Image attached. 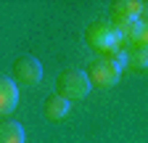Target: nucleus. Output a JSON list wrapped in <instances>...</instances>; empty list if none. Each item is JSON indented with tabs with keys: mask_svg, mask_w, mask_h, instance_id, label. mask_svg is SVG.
I'll return each mask as SVG.
<instances>
[{
	"mask_svg": "<svg viewBox=\"0 0 148 143\" xmlns=\"http://www.w3.org/2000/svg\"><path fill=\"white\" fill-rule=\"evenodd\" d=\"M87 77H90V85H95V87H114L122 77V69L114 66L111 61H106V58H98V61L90 64Z\"/></svg>",
	"mask_w": 148,
	"mask_h": 143,
	"instance_id": "nucleus-4",
	"label": "nucleus"
},
{
	"mask_svg": "<svg viewBox=\"0 0 148 143\" xmlns=\"http://www.w3.org/2000/svg\"><path fill=\"white\" fill-rule=\"evenodd\" d=\"M69 111H71V101H66L64 96H50V98L45 101V117H48L50 122L66 119Z\"/></svg>",
	"mask_w": 148,
	"mask_h": 143,
	"instance_id": "nucleus-7",
	"label": "nucleus"
},
{
	"mask_svg": "<svg viewBox=\"0 0 148 143\" xmlns=\"http://www.w3.org/2000/svg\"><path fill=\"white\" fill-rule=\"evenodd\" d=\"M135 45H148V19H145V21H140V29H138Z\"/></svg>",
	"mask_w": 148,
	"mask_h": 143,
	"instance_id": "nucleus-11",
	"label": "nucleus"
},
{
	"mask_svg": "<svg viewBox=\"0 0 148 143\" xmlns=\"http://www.w3.org/2000/svg\"><path fill=\"white\" fill-rule=\"evenodd\" d=\"M127 64L130 66H138V69L148 66V45H132V48L127 50Z\"/></svg>",
	"mask_w": 148,
	"mask_h": 143,
	"instance_id": "nucleus-9",
	"label": "nucleus"
},
{
	"mask_svg": "<svg viewBox=\"0 0 148 143\" xmlns=\"http://www.w3.org/2000/svg\"><path fill=\"white\" fill-rule=\"evenodd\" d=\"M143 3L140 0H116L111 3V19L114 21H140Z\"/></svg>",
	"mask_w": 148,
	"mask_h": 143,
	"instance_id": "nucleus-5",
	"label": "nucleus"
},
{
	"mask_svg": "<svg viewBox=\"0 0 148 143\" xmlns=\"http://www.w3.org/2000/svg\"><path fill=\"white\" fill-rule=\"evenodd\" d=\"M11 80L18 87H32L42 80V64L34 56H18L11 66Z\"/></svg>",
	"mask_w": 148,
	"mask_h": 143,
	"instance_id": "nucleus-3",
	"label": "nucleus"
},
{
	"mask_svg": "<svg viewBox=\"0 0 148 143\" xmlns=\"http://www.w3.org/2000/svg\"><path fill=\"white\" fill-rule=\"evenodd\" d=\"M143 16H148V3H143Z\"/></svg>",
	"mask_w": 148,
	"mask_h": 143,
	"instance_id": "nucleus-12",
	"label": "nucleus"
},
{
	"mask_svg": "<svg viewBox=\"0 0 148 143\" xmlns=\"http://www.w3.org/2000/svg\"><path fill=\"white\" fill-rule=\"evenodd\" d=\"M101 58H106V61H111L114 66H119V69H124L127 66V50H122V48H116V50H108V53H103Z\"/></svg>",
	"mask_w": 148,
	"mask_h": 143,
	"instance_id": "nucleus-10",
	"label": "nucleus"
},
{
	"mask_svg": "<svg viewBox=\"0 0 148 143\" xmlns=\"http://www.w3.org/2000/svg\"><path fill=\"white\" fill-rule=\"evenodd\" d=\"M24 127L13 119H0V143H24Z\"/></svg>",
	"mask_w": 148,
	"mask_h": 143,
	"instance_id": "nucleus-8",
	"label": "nucleus"
},
{
	"mask_svg": "<svg viewBox=\"0 0 148 143\" xmlns=\"http://www.w3.org/2000/svg\"><path fill=\"white\" fill-rule=\"evenodd\" d=\"M90 77L82 69H64L56 77V96H64L66 101H82L90 93Z\"/></svg>",
	"mask_w": 148,
	"mask_h": 143,
	"instance_id": "nucleus-1",
	"label": "nucleus"
},
{
	"mask_svg": "<svg viewBox=\"0 0 148 143\" xmlns=\"http://www.w3.org/2000/svg\"><path fill=\"white\" fill-rule=\"evenodd\" d=\"M18 103V85L11 77H0V117H8Z\"/></svg>",
	"mask_w": 148,
	"mask_h": 143,
	"instance_id": "nucleus-6",
	"label": "nucleus"
},
{
	"mask_svg": "<svg viewBox=\"0 0 148 143\" xmlns=\"http://www.w3.org/2000/svg\"><path fill=\"white\" fill-rule=\"evenodd\" d=\"M85 40L92 50H98V53H108V50H116L119 48V34L114 29V24H108V21H92L85 32Z\"/></svg>",
	"mask_w": 148,
	"mask_h": 143,
	"instance_id": "nucleus-2",
	"label": "nucleus"
}]
</instances>
